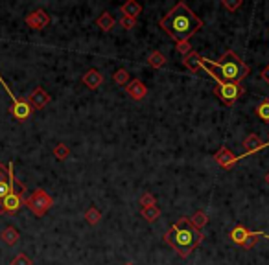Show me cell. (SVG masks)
I'll list each match as a JSON object with an SVG mask.
<instances>
[{"mask_svg": "<svg viewBox=\"0 0 269 265\" xmlns=\"http://www.w3.org/2000/svg\"><path fill=\"white\" fill-rule=\"evenodd\" d=\"M159 24L175 42H186L196 32L203 28V21L184 2H177Z\"/></svg>", "mask_w": 269, "mask_h": 265, "instance_id": "cell-1", "label": "cell"}, {"mask_svg": "<svg viewBox=\"0 0 269 265\" xmlns=\"http://www.w3.org/2000/svg\"><path fill=\"white\" fill-rule=\"evenodd\" d=\"M203 239H205V234L192 227L190 217H179L170 231H166L164 234V241L171 245L181 258H188Z\"/></svg>", "mask_w": 269, "mask_h": 265, "instance_id": "cell-2", "label": "cell"}, {"mask_svg": "<svg viewBox=\"0 0 269 265\" xmlns=\"http://www.w3.org/2000/svg\"><path fill=\"white\" fill-rule=\"evenodd\" d=\"M199 63L206 65L208 68H212L218 76L227 81V83H236V85H241V81L249 76V68L247 63H243L238 54L233 52V50H227L221 61H212V59H206V57L199 56Z\"/></svg>", "mask_w": 269, "mask_h": 265, "instance_id": "cell-3", "label": "cell"}, {"mask_svg": "<svg viewBox=\"0 0 269 265\" xmlns=\"http://www.w3.org/2000/svg\"><path fill=\"white\" fill-rule=\"evenodd\" d=\"M198 63H199V57H198ZM199 68L205 70V74H208V76L212 77L214 81H216V87H214V92L218 94L221 98V101L225 105H229V107H233L234 103H236V99L240 98L241 94L245 92V89L241 87V85H236V83H227V81H223L216 72H214L212 68H208L206 65L199 63Z\"/></svg>", "mask_w": 269, "mask_h": 265, "instance_id": "cell-4", "label": "cell"}, {"mask_svg": "<svg viewBox=\"0 0 269 265\" xmlns=\"http://www.w3.org/2000/svg\"><path fill=\"white\" fill-rule=\"evenodd\" d=\"M24 206H28L30 212L35 217H43L46 216V212L54 206V199H52L43 188H37L35 192H32V194L24 199Z\"/></svg>", "mask_w": 269, "mask_h": 265, "instance_id": "cell-5", "label": "cell"}, {"mask_svg": "<svg viewBox=\"0 0 269 265\" xmlns=\"http://www.w3.org/2000/svg\"><path fill=\"white\" fill-rule=\"evenodd\" d=\"M0 83H2V87H4V91H6V94L11 98V107H9V114L13 116L17 122H26V120L32 116V112H34V109H32V105L28 103V99L26 98H17L13 94V91L7 87V83L4 81V77H2V74H0Z\"/></svg>", "mask_w": 269, "mask_h": 265, "instance_id": "cell-6", "label": "cell"}, {"mask_svg": "<svg viewBox=\"0 0 269 265\" xmlns=\"http://www.w3.org/2000/svg\"><path fill=\"white\" fill-rule=\"evenodd\" d=\"M21 188H24V184L15 179L13 161H9L7 164H0V199H4L7 194Z\"/></svg>", "mask_w": 269, "mask_h": 265, "instance_id": "cell-7", "label": "cell"}, {"mask_svg": "<svg viewBox=\"0 0 269 265\" xmlns=\"http://www.w3.org/2000/svg\"><path fill=\"white\" fill-rule=\"evenodd\" d=\"M24 192H26V186L21 190H15L11 194H7L4 199H0V214L2 216H15L19 214L21 208L24 206Z\"/></svg>", "mask_w": 269, "mask_h": 265, "instance_id": "cell-8", "label": "cell"}, {"mask_svg": "<svg viewBox=\"0 0 269 265\" xmlns=\"http://www.w3.org/2000/svg\"><path fill=\"white\" fill-rule=\"evenodd\" d=\"M26 99H28V103L32 105V109H34V111H41V109H44V107L52 101V96L44 91L43 87H35Z\"/></svg>", "mask_w": 269, "mask_h": 265, "instance_id": "cell-9", "label": "cell"}, {"mask_svg": "<svg viewBox=\"0 0 269 265\" xmlns=\"http://www.w3.org/2000/svg\"><path fill=\"white\" fill-rule=\"evenodd\" d=\"M214 161L218 162V166L223 167V169H231V167L236 166L241 159L236 157V155H234L231 149H227L225 146H221L220 149H218V153L214 155Z\"/></svg>", "mask_w": 269, "mask_h": 265, "instance_id": "cell-10", "label": "cell"}, {"mask_svg": "<svg viewBox=\"0 0 269 265\" xmlns=\"http://www.w3.org/2000/svg\"><path fill=\"white\" fill-rule=\"evenodd\" d=\"M266 147H269L268 142H262V138L253 132V134H249L247 138L243 140V153L240 155V159H245V157L256 153V151H262Z\"/></svg>", "mask_w": 269, "mask_h": 265, "instance_id": "cell-11", "label": "cell"}, {"mask_svg": "<svg viewBox=\"0 0 269 265\" xmlns=\"http://www.w3.org/2000/svg\"><path fill=\"white\" fill-rule=\"evenodd\" d=\"M24 22H26L32 30H43L44 26L50 24V15L46 13L44 9H35V11H32L30 15H26Z\"/></svg>", "mask_w": 269, "mask_h": 265, "instance_id": "cell-12", "label": "cell"}, {"mask_svg": "<svg viewBox=\"0 0 269 265\" xmlns=\"http://www.w3.org/2000/svg\"><path fill=\"white\" fill-rule=\"evenodd\" d=\"M126 92H128L129 96L136 101H140V99L146 98V94H148V87L142 83L140 79H131L129 85L126 87Z\"/></svg>", "mask_w": 269, "mask_h": 265, "instance_id": "cell-13", "label": "cell"}, {"mask_svg": "<svg viewBox=\"0 0 269 265\" xmlns=\"http://www.w3.org/2000/svg\"><path fill=\"white\" fill-rule=\"evenodd\" d=\"M83 85H85L87 89H91V91H96V89H100L101 87V83H103V76L100 74V70L96 68H91L87 70L85 74H83Z\"/></svg>", "mask_w": 269, "mask_h": 265, "instance_id": "cell-14", "label": "cell"}, {"mask_svg": "<svg viewBox=\"0 0 269 265\" xmlns=\"http://www.w3.org/2000/svg\"><path fill=\"white\" fill-rule=\"evenodd\" d=\"M120 11H122V17H129V19H134V21H136V17L142 13V6L138 2H134V0H128L126 4L120 6Z\"/></svg>", "mask_w": 269, "mask_h": 265, "instance_id": "cell-15", "label": "cell"}, {"mask_svg": "<svg viewBox=\"0 0 269 265\" xmlns=\"http://www.w3.org/2000/svg\"><path fill=\"white\" fill-rule=\"evenodd\" d=\"M0 239H2L6 245H11V247H13V245L19 243V239H21V232L17 231L15 227H6L4 231L0 232Z\"/></svg>", "mask_w": 269, "mask_h": 265, "instance_id": "cell-16", "label": "cell"}, {"mask_svg": "<svg viewBox=\"0 0 269 265\" xmlns=\"http://www.w3.org/2000/svg\"><path fill=\"white\" fill-rule=\"evenodd\" d=\"M251 234H253V232L247 231L245 227H241V225H236L233 231H231V239H233L236 245H243V241H245V239H247Z\"/></svg>", "mask_w": 269, "mask_h": 265, "instance_id": "cell-17", "label": "cell"}, {"mask_svg": "<svg viewBox=\"0 0 269 265\" xmlns=\"http://www.w3.org/2000/svg\"><path fill=\"white\" fill-rule=\"evenodd\" d=\"M96 24H98V28L101 30V32H111V30L114 28V24H116V21H114V17L109 13V11H103V13L98 17Z\"/></svg>", "mask_w": 269, "mask_h": 265, "instance_id": "cell-18", "label": "cell"}, {"mask_svg": "<svg viewBox=\"0 0 269 265\" xmlns=\"http://www.w3.org/2000/svg\"><path fill=\"white\" fill-rule=\"evenodd\" d=\"M190 223L196 231H203L206 227V223H208V214L203 212V210H198V212L190 217Z\"/></svg>", "mask_w": 269, "mask_h": 265, "instance_id": "cell-19", "label": "cell"}, {"mask_svg": "<svg viewBox=\"0 0 269 265\" xmlns=\"http://www.w3.org/2000/svg\"><path fill=\"white\" fill-rule=\"evenodd\" d=\"M140 214L148 223H153V221H157V219L161 217V208H159L157 204H153V206H146V208H142Z\"/></svg>", "mask_w": 269, "mask_h": 265, "instance_id": "cell-20", "label": "cell"}, {"mask_svg": "<svg viewBox=\"0 0 269 265\" xmlns=\"http://www.w3.org/2000/svg\"><path fill=\"white\" fill-rule=\"evenodd\" d=\"M148 65L149 66H153V68H163L164 65H166V56H164L163 52H153V54H149L148 57Z\"/></svg>", "mask_w": 269, "mask_h": 265, "instance_id": "cell-21", "label": "cell"}, {"mask_svg": "<svg viewBox=\"0 0 269 265\" xmlns=\"http://www.w3.org/2000/svg\"><path fill=\"white\" fill-rule=\"evenodd\" d=\"M85 221L89 225H92V227H94V225H98L100 221H101V212H100V210L96 208L94 204L87 208V212H85Z\"/></svg>", "mask_w": 269, "mask_h": 265, "instance_id": "cell-22", "label": "cell"}, {"mask_svg": "<svg viewBox=\"0 0 269 265\" xmlns=\"http://www.w3.org/2000/svg\"><path fill=\"white\" fill-rule=\"evenodd\" d=\"M114 83L120 85V87H128L129 81H131V76H129V72L126 68H118L114 72Z\"/></svg>", "mask_w": 269, "mask_h": 265, "instance_id": "cell-23", "label": "cell"}, {"mask_svg": "<svg viewBox=\"0 0 269 265\" xmlns=\"http://www.w3.org/2000/svg\"><path fill=\"white\" fill-rule=\"evenodd\" d=\"M256 116L262 120V122L269 124V98L262 99V101H260V105L256 107Z\"/></svg>", "mask_w": 269, "mask_h": 265, "instance_id": "cell-24", "label": "cell"}, {"mask_svg": "<svg viewBox=\"0 0 269 265\" xmlns=\"http://www.w3.org/2000/svg\"><path fill=\"white\" fill-rule=\"evenodd\" d=\"M198 57H199V54H198V52H190V54H188V56L184 57V65H186V66H188V68H190L192 72H198V70H199Z\"/></svg>", "mask_w": 269, "mask_h": 265, "instance_id": "cell-25", "label": "cell"}, {"mask_svg": "<svg viewBox=\"0 0 269 265\" xmlns=\"http://www.w3.org/2000/svg\"><path fill=\"white\" fill-rule=\"evenodd\" d=\"M54 155H56V159H59V161H65V159H68V155H70V149H68V146H67V144L59 142V144L54 147Z\"/></svg>", "mask_w": 269, "mask_h": 265, "instance_id": "cell-26", "label": "cell"}, {"mask_svg": "<svg viewBox=\"0 0 269 265\" xmlns=\"http://www.w3.org/2000/svg\"><path fill=\"white\" fill-rule=\"evenodd\" d=\"M260 236H262V232H253V234H251V236H249L247 239L243 241V245H241V249H245V251H249V249H253V247L256 245V241H258V237H260Z\"/></svg>", "mask_w": 269, "mask_h": 265, "instance_id": "cell-27", "label": "cell"}, {"mask_svg": "<svg viewBox=\"0 0 269 265\" xmlns=\"http://www.w3.org/2000/svg\"><path fill=\"white\" fill-rule=\"evenodd\" d=\"M153 204H157V199L153 194H149V192H144L140 197V206L142 208H146V206H153Z\"/></svg>", "mask_w": 269, "mask_h": 265, "instance_id": "cell-28", "label": "cell"}, {"mask_svg": "<svg viewBox=\"0 0 269 265\" xmlns=\"http://www.w3.org/2000/svg\"><path fill=\"white\" fill-rule=\"evenodd\" d=\"M221 4H223V7H227L229 11H238L241 6H243V2L241 0H221Z\"/></svg>", "mask_w": 269, "mask_h": 265, "instance_id": "cell-29", "label": "cell"}, {"mask_svg": "<svg viewBox=\"0 0 269 265\" xmlns=\"http://www.w3.org/2000/svg\"><path fill=\"white\" fill-rule=\"evenodd\" d=\"M11 265H34V262H32L30 256H26L24 252H21V254H17V256L11 260Z\"/></svg>", "mask_w": 269, "mask_h": 265, "instance_id": "cell-30", "label": "cell"}, {"mask_svg": "<svg viewBox=\"0 0 269 265\" xmlns=\"http://www.w3.org/2000/svg\"><path fill=\"white\" fill-rule=\"evenodd\" d=\"M118 24H120L122 30H133L134 24H136V21H134V19H129V17H120Z\"/></svg>", "mask_w": 269, "mask_h": 265, "instance_id": "cell-31", "label": "cell"}, {"mask_svg": "<svg viewBox=\"0 0 269 265\" xmlns=\"http://www.w3.org/2000/svg\"><path fill=\"white\" fill-rule=\"evenodd\" d=\"M175 48H177L179 54H183V57H186V56H188V54L192 52V48H190V44H188V41H186V42H177V44H175Z\"/></svg>", "mask_w": 269, "mask_h": 265, "instance_id": "cell-32", "label": "cell"}, {"mask_svg": "<svg viewBox=\"0 0 269 265\" xmlns=\"http://www.w3.org/2000/svg\"><path fill=\"white\" fill-rule=\"evenodd\" d=\"M262 77H264V79H266V81H268V83H269V66H266V68L262 70Z\"/></svg>", "mask_w": 269, "mask_h": 265, "instance_id": "cell-33", "label": "cell"}, {"mask_svg": "<svg viewBox=\"0 0 269 265\" xmlns=\"http://www.w3.org/2000/svg\"><path fill=\"white\" fill-rule=\"evenodd\" d=\"M260 237H266V239H269V234H266V232H262V236Z\"/></svg>", "mask_w": 269, "mask_h": 265, "instance_id": "cell-34", "label": "cell"}, {"mask_svg": "<svg viewBox=\"0 0 269 265\" xmlns=\"http://www.w3.org/2000/svg\"><path fill=\"white\" fill-rule=\"evenodd\" d=\"M266 182H268V184H269V171H268V173H266Z\"/></svg>", "mask_w": 269, "mask_h": 265, "instance_id": "cell-35", "label": "cell"}, {"mask_svg": "<svg viewBox=\"0 0 269 265\" xmlns=\"http://www.w3.org/2000/svg\"><path fill=\"white\" fill-rule=\"evenodd\" d=\"M124 265H134V264H124Z\"/></svg>", "mask_w": 269, "mask_h": 265, "instance_id": "cell-36", "label": "cell"}, {"mask_svg": "<svg viewBox=\"0 0 269 265\" xmlns=\"http://www.w3.org/2000/svg\"><path fill=\"white\" fill-rule=\"evenodd\" d=\"M268 146H269V140H268Z\"/></svg>", "mask_w": 269, "mask_h": 265, "instance_id": "cell-37", "label": "cell"}]
</instances>
